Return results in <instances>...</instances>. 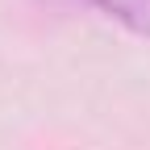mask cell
<instances>
[{
    "label": "cell",
    "mask_w": 150,
    "mask_h": 150,
    "mask_svg": "<svg viewBox=\"0 0 150 150\" xmlns=\"http://www.w3.org/2000/svg\"><path fill=\"white\" fill-rule=\"evenodd\" d=\"M96 4L121 21L138 25V29H150V0H96Z\"/></svg>",
    "instance_id": "1"
}]
</instances>
